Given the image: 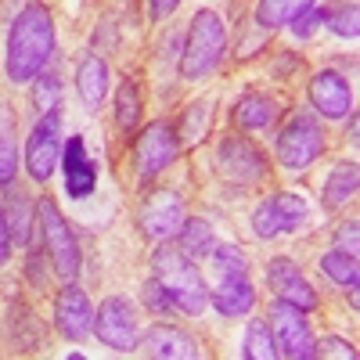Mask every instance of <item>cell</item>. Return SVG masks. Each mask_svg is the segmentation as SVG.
I'll use <instances>...</instances> for the list:
<instances>
[{
  "mask_svg": "<svg viewBox=\"0 0 360 360\" xmlns=\"http://www.w3.org/2000/svg\"><path fill=\"white\" fill-rule=\"evenodd\" d=\"M54 58V18L44 4H25L8 29V76L15 83H33Z\"/></svg>",
  "mask_w": 360,
  "mask_h": 360,
  "instance_id": "cell-1",
  "label": "cell"
},
{
  "mask_svg": "<svg viewBox=\"0 0 360 360\" xmlns=\"http://www.w3.org/2000/svg\"><path fill=\"white\" fill-rule=\"evenodd\" d=\"M152 270H155V281L173 299V307H180L184 314H202L209 307V285L198 263L188 259L176 245H159L152 252Z\"/></svg>",
  "mask_w": 360,
  "mask_h": 360,
  "instance_id": "cell-2",
  "label": "cell"
},
{
  "mask_svg": "<svg viewBox=\"0 0 360 360\" xmlns=\"http://www.w3.org/2000/svg\"><path fill=\"white\" fill-rule=\"evenodd\" d=\"M227 51V25L213 8H202L195 11L191 25H188V37H184V58H180V72L188 79H202L209 76L220 58Z\"/></svg>",
  "mask_w": 360,
  "mask_h": 360,
  "instance_id": "cell-3",
  "label": "cell"
},
{
  "mask_svg": "<svg viewBox=\"0 0 360 360\" xmlns=\"http://www.w3.org/2000/svg\"><path fill=\"white\" fill-rule=\"evenodd\" d=\"M37 220H40L44 249H47V259L54 266V274L62 281H72L79 274V266H83V252H79V242H76L69 220L58 213L54 198H40L37 202Z\"/></svg>",
  "mask_w": 360,
  "mask_h": 360,
  "instance_id": "cell-4",
  "label": "cell"
},
{
  "mask_svg": "<svg viewBox=\"0 0 360 360\" xmlns=\"http://www.w3.org/2000/svg\"><path fill=\"white\" fill-rule=\"evenodd\" d=\"M270 335H274L278 356L288 360H314V332H310V321L307 310H299L288 299H274L270 303Z\"/></svg>",
  "mask_w": 360,
  "mask_h": 360,
  "instance_id": "cell-5",
  "label": "cell"
},
{
  "mask_svg": "<svg viewBox=\"0 0 360 360\" xmlns=\"http://www.w3.org/2000/svg\"><path fill=\"white\" fill-rule=\"evenodd\" d=\"M62 105L40 115V123L29 130L25 141V169L33 180H51V173L58 169V159H62Z\"/></svg>",
  "mask_w": 360,
  "mask_h": 360,
  "instance_id": "cell-6",
  "label": "cell"
},
{
  "mask_svg": "<svg viewBox=\"0 0 360 360\" xmlns=\"http://www.w3.org/2000/svg\"><path fill=\"white\" fill-rule=\"evenodd\" d=\"M274 152L285 169H307L324 152V130L317 127L314 115H292L274 141Z\"/></svg>",
  "mask_w": 360,
  "mask_h": 360,
  "instance_id": "cell-7",
  "label": "cell"
},
{
  "mask_svg": "<svg viewBox=\"0 0 360 360\" xmlns=\"http://www.w3.org/2000/svg\"><path fill=\"white\" fill-rule=\"evenodd\" d=\"M94 335L115 353L137 349V310L127 295H108L101 307H94Z\"/></svg>",
  "mask_w": 360,
  "mask_h": 360,
  "instance_id": "cell-8",
  "label": "cell"
},
{
  "mask_svg": "<svg viewBox=\"0 0 360 360\" xmlns=\"http://www.w3.org/2000/svg\"><path fill=\"white\" fill-rule=\"evenodd\" d=\"M180 152V137L169 123H162V119H155V123H148L141 134H137V144H134V166H137V176L141 184L144 180L159 176Z\"/></svg>",
  "mask_w": 360,
  "mask_h": 360,
  "instance_id": "cell-9",
  "label": "cell"
},
{
  "mask_svg": "<svg viewBox=\"0 0 360 360\" xmlns=\"http://www.w3.org/2000/svg\"><path fill=\"white\" fill-rule=\"evenodd\" d=\"M217 169L234 180V184H259L266 176V155L259 148L238 134H227L220 144H217Z\"/></svg>",
  "mask_w": 360,
  "mask_h": 360,
  "instance_id": "cell-10",
  "label": "cell"
},
{
  "mask_svg": "<svg viewBox=\"0 0 360 360\" xmlns=\"http://www.w3.org/2000/svg\"><path fill=\"white\" fill-rule=\"evenodd\" d=\"M310 217V205L299 198V195H270L256 205L252 213V234L256 238H278V234H288L295 227H303Z\"/></svg>",
  "mask_w": 360,
  "mask_h": 360,
  "instance_id": "cell-11",
  "label": "cell"
},
{
  "mask_svg": "<svg viewBox=\"0 0 360 360\" xmlns=\"http://www.w3.org/2000/svg\"><path fill=\"white\" fill-rule=\"evenodd\" d=\"M54 324H58V332H62L65 339H72V342H79V339H86L90 332H94V303H90V295L83 288H76L72 281H69V288L58 292Z\"/></svg>",
  "mask_w": 360,
  "mask_h": 360,
  "instance_id": "cell-12",
  "label": "cell"
},
{
  "mask_svg": "<svg viewBox=\"0 0 360 360\" xmlns=\"http://www.w3.org/2000/svg\"><path fill=\"white\" fill-rule=\"evenodd\" d=\"M310 101L328 119H346L353 112V86L339 69H321L310 79Z\"/></svg>",
  "mask_w": 360,
  "mask_h": 360,
  "instance_id": "cell-13",
  "label": "cell"
},
{
  "mask_svg": "<svg viewBox=\"0 0 360 360\" xmlns=\"http://www.w3.org/2000/svg\"><path fill=\"white\" fill-rule=\"evenodd\" d=\"M184 224V198L176 191H152L141 205V231L148 238H169Z\"/></svg>",
  "mask_w": 360,
  "mask_h": 360,
  "instance_id": "cell-14",
  "label": "cell"
},
{
  "mask_svg": "<svg viewBox=\"0 0 360 360\" xmlns=\"http://www.w3.org/2000/svg\"><path fill=\"white\" fill-rule=\"evenodd\" d=\"M137 346L148 356H159V360H195L198 356V342L195 335H188L184 328H173L166 321L144 328V335L137 339Z\"/></svg>",
  "mask_w": 360,
  "mask_h": 360,
  "instance_id": "cell-15",
  "label": "cell"
},
{
  "mask_svg": "<svg viewBox=\"0 0 360 360\" xmlns=\"http://www.w3.org/2000/svg\"><path fill=\"white\" fill-rule=\"evenodd\" d=\"M266 285L274 288L281 299H288V303H295L299 310H314L317 307V292L310 288V281H307V274L299 270L292 259H285V256H278V259H270V266H266Z\"/></svg>",
  "mask_w": 360,
  "mask_h": 360,
  "instance_id": "cell-16",
  "label": "cell"
},
{
  "mask_svg": "<svg viewBox=\"0 0 360 360\" xmlns=\"http://www.w3.org/2000/svg\"><path fill=\"white\" fill-rule=\"evenodd\" d=\"M62 173H65V191L69 198H86L98 184V169L86 155L83 137H69L62 144Z\"/></svg>",
  "mask_w": 360,
  "mask_h": 360,
  "instance_id": "cell-17",
  "label": "cell"
},
{
  "mask_svg": "<svg viewBox=\"0 0 360 360\" xmlns=\"http://www.w3.org/2000/svg\"><path fill=\"white\" fill-rule=\"evenodd\" d=\"M209 303L224 317H242L256 307V288L249 285L245 274H224V281L209 292Z\"/></svg>",
  "mask_w": 360,
  "mask_h": 360,
  "instance_id": "cell-18",
  "label": "cell"
},
{
  "mask_svg": "<svg viewBox=\"0 0 360 360\" xmlns=\"http://www.w3.org/2000/svg\"><path fill=\"white\" fill-rule=\"evenodd\" d=\"M108 65L101 62L98 54H86L83 62L76 65V90H79V101L94 112L101 108V101L108 98Z\"/></svg>",
  "mask_w": 360,
  "mask_h": 360,
  "instance_id": "cell-19",
  "label": "cell"
},
{
  "mask_svg": "<svg viewBox=\"0 0 360 360\" xmlns=\"http://www.w3.org/2000/svg\"><path fill=\"white\" fill-rule=\"evenodd\" d=\"M274 115H278V101L270 98V94H259V90H252V94H245V98H238V105L231 112L234 127L245 130V134L266 130L270 123H274Z\"/></svg>",
  "mask_w": 360,
  "mask_h": 360,
  "instance_id": "cell-20",
  "label": "cell"
},
{
  "mask_svg": "<svg viewBox=\"0 0 360 360\" xmlns=\"http://www.w3.org/2000/svg\"><path fill=\"white\" fill-rule=\"evenodd\" d=\"M213 245H217V234H213V227H209L205 220H188L184 217V224H180V231H176V249L184 252L188 259H209V252H213Z\"/></svg>",
  "mask_w": 360,
  "mask_h": 360,
  "instance_id": "cell-21",
  "label": "cell"
},
{
  "mask_svg": "<svg viewBox=\"0 0 360 360\" xmlns=\"http://www.w3.org/2000/svg\"><path fill=\"white\" fill-rule=\"evenodd\" d=\"M356 184H360L356 162H339L332 173H328V180H324V195H321L324 209H342L356 195Z\"/></svg>",
  "mask_w": 360,
  "mask_h": 360,
  "instance_id": "cell-22",
  "label": "cell"
},
{
  "mask_svg": "<svg viewBox=\"0 0 360 360\" xmlns=\"http://www.w3.org/2000/svg\"><path fill=\"white\" fill-rule=\"evenodd\" d=\"M15 173H18L15 119H11V108H0V188H11Z\"/></svg>",
  "mask_w": 360,
  "mask_h": 360,
  "instance_id": "cell-23",
  "label": "cell"
},
{
  "mask_svg": "<svg viewBox=\"0 0 360 360\" xmlns=\"http://www.w3.org/2000/svg\"><path fill=\"white\" fill-rule=\"evenodd\" d=\"M310 4H317V0H256V22L263 29H281Z\"/></svg>",
  "mask_w": 360,
  "mask_h": 360,
  "instance_id": "cell-24",
  "label": "cell"
},
{
  "mask_svg": "<svg viewBox=\"0 0 360 360\" xmlns=\"http://www.w3.org/2000/svg\"><path fill=\"white\" fill-rule=\"evenodd\" d=\"M141 112H144V105H141L137 83L134 79H123V83L115 86V123H119V130L130 134L141 123Z\"/></svg>",
  "mask_w": 360,
  "mask_h": 360,
  "instance_id": "cell-25",
  "label": "cell"
},
{
  "mask_svg": "<svg viewBox=\"0 0 360 360\" xmlns=\"http://www.w3.org/2000/svg\"><path fill=\"white\" fill-rule=\"evenodd\" d=\"M8 227H11V238L18 245H29L33 242V202H29V195L22 191H11V202H8Z\"/></svg>",
  "mask_w": 360,
  "mask_h": 360,
  "instance_id": "cell-26",
  "label": "cell"
},
{
  "mask_svg": "<svg viewBox=\"0 0 360 360\" xmlns=\"http://www.w3.org/2000/svg\"><path fill=\"white\" fill-rule=\"evenodd\" d=\"M321 270H324V274L332 278L335 285H342V288H356V281H360L356 256H353V252H342V249L324 252V256H321Z\"/></svg>",
  "mask_w": 360,
  "mask_h": 360,
  "instance_id": "cell-27",
  "label": "cell"
},
{
  "mask_svg": "<svg viewBox=\"0 0 360 360\" xmlns=\"http://www.w3.org/2000/svg\"><path fill=\"white\" fill-rule=\"evenodd\" d=\"M242 356H249V360H274L278 356V346H274V335H270L266 321H249L245 335H242Z\"/></svg>",
  "mask_w": 360,
  "mask_h": 360,
  "instance_id": "cell-28",
  "label": "cell"
},
{
  "mask_svg": "<svg viewBox=\"0 0 360 360\" xmlns=\"http://www.w3.org/2000/svg\"><path fill=\"white\" fill-rule=\"evenodd\" d=\"M324 25L332 29L335 37L356 40V33H360V11H356V0H335V4L324 11Z\"/></svg>",
  "mask_w": 360,
  "mask_h": 360,
  "instance_id": "cell-29",
  "label": "cell"
},
{
  "mask_svg": "<svg viewBox=\"0 0 360 360\" xmlns=\"http://www.w3.org/2000/svg\"><path fill=\"white\" fill-rule=\"evenodd\" d=\"M209 112H213V105H209V101H195V105L184 112V119H180L176 137L184 141V144H195V141L209 130Z\"/></svg>",
  "mask_w": 360,
  "mask_h": 360,
  "instance_id": "cell-30",
  "label": "cell"
},
{
  "mask_svg": "<svg viewBox=\"0 0 360 360\" xmlns=\"http://www.w3.org/2000/svg\"><path fill=\"white\" fill-rule=\"evenodd\" d=\"M33 83H37V86H33V105H37L40 112H51V108L62 105V79H58V72L44 69Z\"/></svg>",
  "mask_w": 360,
  "mask_h": 360,
  "instance_id": "cell-31",
  "label": "cell"
},
{
  "mask_svg": "<svg viewBox=\"0 0 360 360\" xmlns=\"http://www.w3.org/2000/svg\"><path fill=\"white\" fill-rule=\"evenodd\" d=\"M209 256H213V263L220 266V274H245L249 270V259H245V252L238 245H220L217 242Z\"/></svg>",
  "mask_w": 360,
  "mask_h": 360,
  "instance_id": "cell-32",
  "label": "cell"
},
{
  "mask_svg": "<svg viewBox=\"0 0 360 360\" xmlns=\"http://www.w3.org/2000/svg\"><path fill=\"white\" fill-rule=\"evenodd\" d=\"M314 356H335V360H353V356H356V346H353L349 339L328 335V339H314Z\"/></svg>",
  "mask_w": 360,
  "mask_h": 360,
  "instance_id": "cell-33",
  "label": "cell"
},
{
  "mask_svg": "<svg viewBox=\"0 0 360 360\" xmlns=\"http://www.w3.org/2000/svg\"><path fill=\"white\" fill-rule=\"evenodd\" d=\"M321 22H324V8H321V4H310V8H303V11L288 22V29H292L295 37H310Z\"/></svg>",
  "mask_w": 360,
  "mask_h": 360,
  "instance_id": "cell-34",
  "label": "cell"
},
{
  "mask_svg": "<svg viewBox=\"0 0 360 360\" xmlns=\"http://www.w3.org/2000/svg\"><path fill=\"white\" fill-rule=\"evenodd\" d=\"M144 307L152 310V314H159V317L173 310V299L166 295V288H162L155 278H152V281H144Z\"/></svg>",
  "mask_w": 360,
  "mask_h": 360,
  "instance_id": "cell-35",
  "label": "cell"
},
{
  "mask_svg": "<svg viewBox=\"0 0 360 360\" xmlns=\"http://www.w3.org/2000/svg\"><path fill=\"white\" fill-rule=\"evenodd\" d=\"M335 249L356 256V220H346V224L335 231Z\"/></svg>",
  "mask_w": 360,
  "mask_h": 360,
  "instance_id": "cell-36",
  "label": "cell"
},
{
  "mask_svg": "<svg viewBox=\"0 0 360 360\" xmlns=\"http://www.w3.org/2000/svg\"><path fill=\"white\" fill-rule=\"evenodd\" d=\"M11 242L15 238H11V227H8V213L0 209V266L11 259Z\"/></svg>",
  "mask_w": 360,
  "mask_h": 360,
  "instance_id": "cell-37",
  "label": "cell"
},
{
  "mask_svg": "<svg viewBox=\"0 0 360 360\" xmlns=\"http://www.w3.org/2000/svg\"><path fill=\"white\" fill-rule=\"evenodd\" d=\"M180 8V0H148V11H152V18H166Z\"/></svg>",
  "mask_w": 360,
  "mask_h": 360,
  "instance_id": "cell-38",
  "label": "cell"
}]
</instances>
